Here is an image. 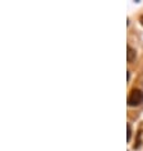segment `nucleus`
<instances>
[{
	"label": "nucleus",
	"instance_id": "nucleus-1",
	"mask_svg": "<svg viewBox=\"0 0 143 151\" xmlns=\"http://www.w3.org/2000/svg\"><path fill=\"white\" fill-rule=\"evenodd\" d=\"M128 106L129 107H137L143 103V91L139 89H133L128 95Z\"/></svg>",
	"mask_w": 143,
	"mask_h": 151
},
{
	"label": "nucleus",
	"instance_id": "nucleus-2",
	"mask_svg": "<svg viewBox=\"0 0 143 151\" xmlns=\"http://www.w3.org/2000/svg\"><path fill=\"white\" fill-rule=\"evenodd\" d=\"M127 60L128 62H133L134 60H136V56H137V53H136V50L132 48L130 46H128L127 47Z\"/></svg>",
	"mask_w": 143,
	"mask_h": 151
},
{
	"label": "nucleus",
	"instance_id": "nucleus-3",
	"mask_svg": "<svg viewBox=\"0 0 143 151\" xmlns=\"http://www.w3.org/2000/svg\"><path fill=\"white\" fill-rule=\"evenodd\" d=\"M130 137H132V127H130V124L128 123L127 124V141L128 142L130 141Z\"/></svg>",
	"mask_w": 143,
	"mask_h": 151
},
{
	"label": "nucleus",
	"instance_id": "nucleus-4",
	"mask_svg": "<svg viewBox=\"0 0 143 151\" xmlns=\"http://www.w3.org/2000/svg\"><path fill=\"white\" fill-rule=\"evenodd\" d=\"M139 22H141V24H142V26H143V15L141 17V18H139Z\"/></svg>",
	"mask_w": 143,
	"mask_h": 151
}]
</instances>
